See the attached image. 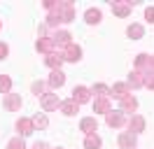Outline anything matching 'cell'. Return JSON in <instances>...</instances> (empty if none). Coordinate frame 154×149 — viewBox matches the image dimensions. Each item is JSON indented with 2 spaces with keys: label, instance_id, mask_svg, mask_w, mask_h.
<instances>
[{
  "label": "cell",
  "instance_id": "obj_1",
  "mask_svg": "<svg viewBox=\"0 0 154 149\" xmlns=\"http://www.w3.org/2000/svg\"><path fill=\"white\" fill-rule=\"evenodd\" d=\"M45 7L49 9L47 26H58V23H68L75 19V5L72 2H54V0H45Z\"/></svg>",
  "mask_w": 154,
  "mask_h": 149
},
{
  "label": "cell",
  "instance_id": "obj_2",
  "mask_svg": "<svg viewBox=\"0 0 154 149\" xmlns=\"http://www.w3.org/2000/svg\"><path fill=\"white\" fill-rule=\"evenodd\" d=\"M58 54L63 56V61H70V63H77V61L82 58V49H79L77 44H68L66 49H61Z\"/></svg>",
  "mask_w": 154,
  "mask_h": 149
},
{
  "label": "cell",
  "instance_id": "obj_3",
  "mask_svg": "<svg viewBox=\"0 0 154 149\" xmlns=\"http://www.w3.org/2000/svg\"><path fill=\"white\" fill-rule=\"evenodd\" d=\"M70 33L68 30H56L54 35H51V42H54V47H61V49H66L68 44H72V40H70Z\"/></svg>",
  "mask_w": 154,
  "mask_h": 149
},
{
  "label": "cell",
  "instance_id": "obj_4",
  "mask_svg": "<svg viewBox=\"0 0 154 149\" xmlns=\"http://www.w3.org/2000/svg\"><path fill=\"white\" fill-rule=\"evenodd\" d=\"M105 121H107L110 128H122V126L126 123V117H124V112H107Z\"/></svg>",
  "mask_w": 154,
  "mask_h": 149
},
{
  "label": "cell",
  "instance_id": "obj_5",
  "mask_svg": "<svg viewBox=\"0 0 154 149\" xmlns=\"http://www.w3.org/2000/svg\"><path fill=\"white\" fill-rule=\"evenodd\" d=\"M72 100H75L77 105L89 102L91 100V89H87V86H75V89H72Z\"/></svg>",
  "mask_w": 154,
  "mask_h": 149
},
{
  "label": "cell",
  "instance_id": "obj_6",
  "mask_svg": "<svg viewBox=\"0 0 154 149\" xmlns=\"http://www.w3.org/2000/svg\"><path fill=\"white\" fill-rule=\"evenodd\" d=\"M2 102H5V107H7L10 112H19V110H21V105H23V100H21L19 93H7Z\"/></svg>",
  "mask_w": 154,
  "mask_h": 149
},
{
  "label": "cell",
  "instance_id": "obj_7",
  "mask_svg": "<svg viewBox=\"0 0 154 149\" xmlns=\"http://www.w3.org/2000/svg\"><path fill=\"white\" fill-rule=\"evenodd\" d=\"M58 107H61V100H58L56 93H47V96H42V110H45V112L58 110Z\"/></svg>",
  "mask_w": 154,
  "mask_h": 149
},
{
  "label": "cell",
  "instance_id": "obj_8",
  "mask_svg": "<svg viewBox=\"0 0 154 149\" xmlns=\"http://www.w3.org/2000/svg\"><path fill=\"white\" fill-rule=\"evenodd\" d=\"M35 49H38L40 54H45V56L54 54V42H51V37H40L38 42H35Z\"/></svg>",
  "mask_w": 154,
  "mask_h": 149
},
{
  "label": "cell",
  "instance_id": "obj_9",
  "mask_svg": "<svg viewBox=\"0 0 154 149\" xmlns=\"http://www.w3.org/2000/svg\"><path fill=\"white\" fill-rule=\"evenodd\" d=\"M128 133H133V135H138V133H143L145 130V119L140 117V114H133L131 119H128Z\"/></svg>",
  "mask_w": 154,
  "mask_h": 149
},
{
  "label": "cell",
  "instance_id": "obj_10",
  "mask_svg": "<svg viewBox=\"0 0 154 149\" xmlns=\"http://www.w3.org/2000/svg\"><path fill=\"white\" fill-rule=\"evenodd\" d=\"M94 112H96V114H107V112H112L110 98H96V100H94Z\"/></svg>",
  "mask_w": 154,
  "mask_h": 149
},
{
  "label": "cell",
  "instance_id": "obj_11",
  "mask_svg": "<svg viewBox=\"0 0 154 149\" xmlns=\"http://www.w3.org/2000/svg\"><path fill=\"white\" fill-rule=\"evenodd\" d=\"M135 144H138V138L133 133H122L119 135V147L122 149H135Z\"/></svg>",
  "mask_w": 154,
  "mask_h": 149
},
{
  "label": "cell",
  "instance_id": "obj_12",
  "mask_svg": "<svg viewBox=\"0 0 154 149\" xmlns=\"http://www.w3.org/2000/svg\"><path fill=\"white\" fill-rule=\"evenodd\" d=\"M17 130H19V135H30V133L35 130V126H33V119L21 117V119L17 121Z\"/></svg>",
  "mask_w": 154,
  "mask_h": 149
},
{
  "label": "cell",
  "instance_id": "obj_13",
  "mask_svg": "<svg viewBox=\"0 0 154 149\" xmlns=\"http://www.w3.org/2000/svg\"><path fill=\"white\" fill-rule=\"evenodd\" d=\"M49 86L51 89H61L63 84H66V74L61 72V70H51V74H49Z\"/></svg>",
  "mask_w": 154,
  "mask_h": 149
},
{
  "label": "cell",
  "instance_id": "obj_14",
  "mask_svg": "<svg viewBox=\"0 0 154 149\" xmlns=\"http://www.w3.org/2000/svg\"><path fill=\"white\" fill-rule=\"evenodd\" d=\"M96 128H98V123H96V119H94V117H84V119L79 121V130H84L87 135L96 133Z\"/></svg>",
  "mask_w": 154,
  "mask_h": 149
},
{
  "label": "cell",
  "instance_id": "obj_15",
  "mask_svg": "<svg viewBox=\"0 0 154 149\" xmlns=\"http://www.w3.org/2000/svg\"><path fill=\"white\" fill-rule=\"evenodd\" d=\"M112 12H115L117 17L126 19L131 14V2H112Z\"/></svg>",
  "mask_w": 154,
  "mask_h": 149
},
{
  "label": "cell",
  "instance_id": "obj_16",
  "mask_svg": "<svg viewBox=\"0 0 154 149\" xmlns=\"http://www.w3.org/2000/svg\"><path fill=\"white\" fill-rule=\"evenodd\" d=\"M45 63H47L49 68H51V70H61V65H63V56L54 51V54L45 56Z\"/></svg>",
  "mask_w": 154,
  "mask_h": 149
},
{
  "label": "cell",
  "instance_id": "obj_17",
  "mask_svg": "<svg viewBox=\"0 0 154 149\" xmlns=\"http://www.w3.org/2000/svg\"><path fill=\"white\" fill-rule=\"evenodd\" d=\"M110 93L122 100V98H126V96H131V89H128V84H115V86L110 89Z\"/></svg>",
  "mask_w": 154,
  "mask_h": 149
},
{
  "label": "cell",
  "instance_id": "obj_18",
  "mask_svg": "<svg viewBox=\"0 0 154 149\" xmlns=\"http://www.w3.org/2000/svg\"><path fill=\"white\" fill-rule=\"evenodd\" d=\"M100 19H103V14H100V9H96V7H91V9H87L84 12V21L87 23H100Z\"/></svg>",
  "mask_w": 154,
  "mask_h": 149
},
{
  "label": "cell",
  "instance_id": "obj_19",
  "mask_svg": "<svg viewBox=\"0 0 154 149\" xmlns=\"http://www.w3.org/2000/svg\"><path fill=\"white\" fill-rule=\"evenodd\" d=\"M61 112H63L66 117H75L77 112H79V105H77L75 100H66V102H61Z\"/></svg>",
  "mask_w": 154,
  "mask_h": 149
},
{
  "label": "cell",
  "instance_id": "obj_20",
  "mask_svg": "<svg viewBox=\"0 0 154 149\" xmlns=\"http://www.w3.org/2000/svg\"><path fill=\"white\" fill-rule=\"evenodd\" d=\"M126 35L131 37V40H140V37L145 35V28L140 26V23H131V26L126 28Z\"/></svg>",
  "mask_w": 154,
  "mask_h": 149
},
{
  "label": "cell",
  "instance_id": "obj_21",
  "mask_svg": "<svg viewBox=\"0 0 154 149\" xmlns=\"http://www.w3.org/2000/svg\"><path fill=\"white\" fill-rule=\"evenodd\" d=\"M119 105H122V110H124V112H135V110H138V100H135L133 96L122 98V100H119Z\"/></svg>",
  "mask_w": 154,
  "mask_h": 149
},
{
  "label": "cell",
  "instance_id": "obj_22",
  "mask_svg": "<svg viewBox=\"0 0 154 149\" xmlns=\"http://www.w3.org/2000/svg\"><path fill=\"white\" fill-rule=\"evenodd\" d=\"M140 89L143 86V72L140 70H131V74H128V89Z\"/></svg>",
  "mask_w": 154,
  "mask_h": 149
},
{
  "label": "cell",
  "instance_id": "obj_23",
  "mask_svg": "<svg viewBox=\"0 0 154 149\" xmlns=\"http://www.w3.org/2000/svg\"><path fill=\"white\" fill-rule=\"evenodd\" d=\"M100 138H98L96 133H91V135H87L84 138V149H100Z\"/></svg>",
  "mask_w": 154,
  "mask_h": 149
},
{
  "label": "cell",
  "instance_id": "obj_24",
  "mask_svg": "<svg viewBox=\"0 0 154 149\" xmlns=\"http://www.w3.org/2000/svg\"><path fill=\"white\" fill-rule=\"evenodd\" d=\"M91 93H96V98H112V93H110V86H105V84H94Z\"/></svg>",
  "mask_w": 154,
  "mask_h": 149
},
{
  "label": "cell",
  "instance_id": "obj_25",
  "mask_svg": "<svg viewBox=\"0 0 154 149\" xmlns=\"http://www.w3.org/2000/svg\"><path fill=\"white\" fill-rule=\"evenodd\" d=\"M147 63H149V54H138L135 56V70L145 72V70H147Z\"/></svg>",
  "mask_w": 154,
  "mask_h": 149
},
{
  "label": "cell",
  "instance_id": "obj_26",
  "mask_svg": "<svg viewBox=\"0 0 154 149\" xmlns=\"http://www.w3.org/2000/svg\"><path fill=\"white\" fill-rule=\"evenodd\" d=\"M33 126H35V128H40V130H45V128L49 126V119L45 117V114H35V117H33Z\"/></svg>",
  "mask_w": 154,
  "mask_h": 149
},
{
  "label": "cell",
  "instance_id": "obj_27",
  "mask_svg": "<svg viewBox=\"0 0 154 149\" xmlns=\"http://www.w3.org/2000/svg\"><path fill=\"white\" fill-rule=\"evenodd\" d=\"M12 89V79L7 74H0V93H10Z\"/></svg>",
  "mask_w": 154,
  "mask_h": 149
},
{
  "label": "cell",
  "instance_id": "obj_28",
  "mask_svg": "<svg viewBox=\"0 0 154 149\" xmlns=\"http://www.w3.org/2000/svg\"><path fill=\"white\" fill-rule=\"evenodd\" d=\"M30 89H33L35 96H47V84H45V82H33Z\"/></svg>",
  "mask_w": 154,
  "mask_h": 149
},
{
  "label": "cell",
  "instance_id": "obj_29",
  "mask_svg": "<svg viewBox=\"0 0 154 149\" xmlns=\"http://www.w3.org/2000/svg\"><path fill=\"white\" fill-rule=\"evenodd\" d=\"M143 86L154 91V72H143Z\"/></svg>",
  "mask_w": 154,
  "mask_h": 149
},
{
  "label": "cell",
  "instance_id": "obj_30",
  "mask_svg": "<svg viewBox=\"0 0 154 149\" xmlns=\"http://www.w3.org/2000/svg\"><path fill=\"white\" fill-rule=\"evenodd\" d=\"M7 149H26V144H23V140L21 138H14L7 142Z\"/></svg>",
  "mask_w": 154,
  "mask_h": 149
},
{
  "label": "cell",
  "instance_id": "obj_31",
  "mask_svg": "<svg viewBox=\"0 0 154 149\" xmlns=\"http://www.w3.org/2000/svg\"><path fill=\"white\" fill-rule=\"evenodd\" d=\"M7 54H10V47L5 44V42H0V61H2V58H7Z\"/></svg>",
  "mask_w": 154,
  "mask_h": 149
},
{
  "label": "cell",
  "instance_id": "obj_32",
  "mask_svg": "<svg viewBox=\"0 0 154 149\" xmlns=\"http://www.w3.org/2000/svg\"><path fill=\"white\" fill-rule=\"evenodd\" d=\"M145 19H147L149 23H154V7H147V9H145Z\"/></svg>",
  "mask_w": 154,
  "mask_h": 149
},
{
  "label": "cell",
  "instance_id": "obj_33",
  "mask_svg": "<svg viewBox=\"0 0 154 149\" xmlns=\"http://www.w3.org/2000/svg\"><path fill=\"white\" fill-rule=\"evenodd\" d=\"M145 72H154V56H149V63H147V70Z\"/></svg>",
  "mask_w": 154,
  "mask_h": 149
},
{
  "label": "cell",
  "instance_id": "obj_34",
  "mask_svg": "<svg viewBox=\"0 0 154 149\" xmlns=\"http://www.w3.org/2000/svg\"><path fill=\"white\" fill-rule=\"evenodd\" d=\"M33 149H49V147L45 144V142H35V144H33Z\"/></svg>",
  "mask_w": 154,
  "mask_h": 149
},
{
  "label": "cell",
  "instance_id": "obj_35",
  "mask_svg": "<svg viewBox=\"0 0 154 149\" xmlns=\"http://www.w3.org/2000/svg\"><path fill=\"white\" fill-rule=\"evenodd\" d=\"M56 149H61V147H56Z\"/></svg>",
  "mask_w": 154,
  "mask_h": 149
}]
</instances>
